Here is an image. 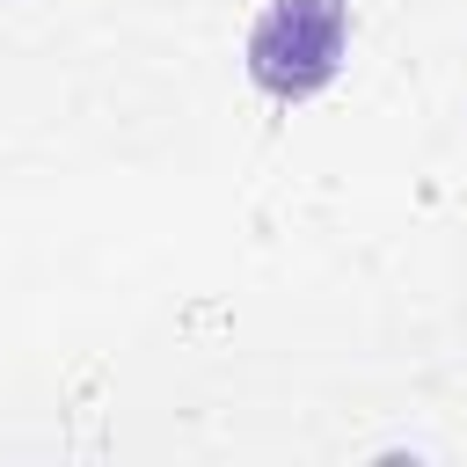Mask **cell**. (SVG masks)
Masks as SVG:
<instances>
[{"mask_svg":"<svg viewBox=\"0 0 467 467\" xmlns=\"http://www.w3.org/2000/svg\"><path fill=\"white\" fill-rule=\"evenodd\" d=\"M343 51H350V0H263L241 58L270 102H306L343 73Z\"/></svg>","mask_w":467,"mask_h":467,"instance_id":"obj_1","label":"cell"}]
</instances>
